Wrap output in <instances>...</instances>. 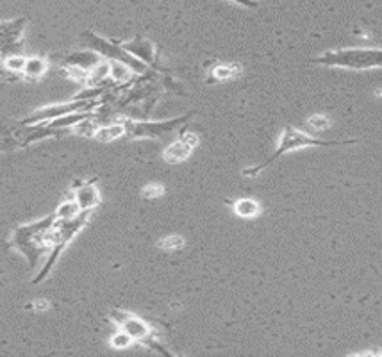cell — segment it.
Masks as SVG:
<instances>
[{
  "instance_id": "25",
  "label": "cell",
  "mask_w": 382,
  "mask_h": 357,
  "mask_svg": "<svg viewBox=\"0 0 382 357\" xmlns=\"http://www.w3.org/2000/svg\"><path fill=\"white\" fill-rule=\"evenodd\" d=\"M165 193V187L161 186V184H147V186L143 187V198H147V200H152V198H157Z\"/></svg>"
},
{
  "instance_id": "24",
  "label": "cell",
  "mask_w": 382,
  "mask_h": 357,
  "mask_svg": "<svg viewBox=\"0 0 382 357\" xmlns=\"http://www.w3.org/2000/svg\"><path fill=\"white\" fill-rule=\"evenodd\" d=\"M184 246V240L181 236H168L165 240L159 241V249L163 250H170V252H174V250H181Z\"/></svg>"
},
{
  "instance_id": "28",
  "label": "cell",
  "mask_w": 382,
  "mask_h": 357,
  "mask_svg": "<svg viewBox=\"0 0 382 357\" xmlns=\"http://www.w3.org/2000/svg\"><path fill=\"white\" fill-rule=\"evenodd\" d=\"M34 309H36V311H47V309H49V302H47V300H43V299L36 300Z\"/></svg>"
},
{
  "instance_id": "7",
  "label": "cell",
  "mask_w": 382,
  "mask_h": 357,
  "mask_svg": "<svg viewBox=\"0 0 382 357\" xmlns=\"http://www.w3.org/2000/svg\"><path fill=\"white\" fill-rule=\"evenodd\" d=\"M193 115L195 113L191 111L188 115L165 122H124L125 134H129L131 138H161V136H165V134L172 133L183 124H186Z\"/></svg>"
},
{
  "instance_id": "2",
  "label": "cell",
  "mask_w": 382,
  "mask_h": 357,
  "mask_svg": "<svg viewBox=\"0 0 382 357\" xmlns=\"http://www.w3.org/2000/svg\"><path fill=\"white\" fill-rule=\"evenodd\" d=\"M357 139H345V141H325V139H318L315 136H309V134L302 133V130L293 129V127H284L282 134H280L279 141H277V147L273 150L270 157H268L265 163L261 165L254 166V168L243 170L245 177H256L258 174H261L262 170L268 168V166L273 163V161L279 159L280 156H284L288 152L300 150V148L307 147H339V145H350V143H356Z\"/></svg>"
},
{
  "instance_id": "11",
  "label": "cell",
  "mask_w": 382,
  "mask_h": 357,
  "mask_svg": "<svg viewBox=\"0 0 382 357\" xmlns=\"http://www.w3.org/2000/svg\"><path fill=\"white\" fill-rule=\"evenodd\" d=\"M125 50L129 54H133L134 58L139 59L145 65H152L154 62V58H156V54H154V45L150 43L148 40H143V38H134L133 41L129 43L122 45Z\"/></svg>"
},
{
  "instance_id": "14",
  "label": "cell",
  "mask_w": 382,
  "mask_h": 357,
  "mask_svg": "<svg viewBox=\"0 0 382 357\" xmlns=\"http://www.w3.org/2000/svg\"><path fill=\"white\" fill-rule=\"evenodd\" d=\"M232 209L240 218H256L261 213V204L256 198H240L232 202Z\"/></svg>"
},
{
  "instance_id": "21",
  "label": "cell",
  "mask_w": 382,
  "mask_h": 357,
  "mask_svg": "<svg viewBox=\"0 0 382 357\" xmlns=\"http://www.w3.org/2000/svg\"><path fill=\"white\" fill-rule=\"evenodd\" d=\"M109 343H111L113 348L124 350V348H129L134 341H133V338L127 334V332H124V330L120 329L118 332H116V334L111 336V341H109Z\"/></svg>"
},
{
  "instance_id": "20",
  "label": "cell",
  "mask_w": 382,
  "mask_h": 357,
  "mask_svg": "<svg viewBox=\"0 0 382 357\" xmlns=\"http://www.w3.org/2000/svg\"><path fill=\"white\" fill-rule=\"evenodd\" d=\"M25 59L20 54H13V56H8V58L2 59V65H4L5 71H11V73H22L23 67H25Z\"/></svg>"
},
{
  "instance_id": "22",
  "label": "cell",
  "mask_w": 382,
  "mask_h": 357,
  "mask_svg": "<svg viewBox=\"0 0 382 357\" xmlns=\"http://www.w3.org/2000/svg\"><path fill=\"white\" fill-rule=\"evenodd\" d=\"M214 80H229L236 76V68L231 67V65H218V67L213 68L211 71Z\"/></svg>"
},
{
  "instance_id": "23",
  "label": "cell",
  "mask_w": 382,
  "mask_h": 357,
  "mask_svg": "<svg viewBox=\"0 0 382 357\" xmlns=\"http://www.w3.org/2000/svg\"><path fill=\"white\" fill-rule=\"evenodd\" d=\"M307 125H309L313 130H327L330 127V120L325 115H313L309 116Z\"/></svg>"
},
{
  "instance_id": "13",
  "label": "cell",
  "mask_w": 382,
  "mask_h": 357,
  "mask_svg": "<svg viewBox=\"0 0 382 357\" xmlns=\"http://www.w3.org/2000/svg\"><path fill=\"white\" fill-rule=\"evenodd\" d=\"M191 152H193V148H191L190 145H186L183 139H177V141L170 143L168 147L165 148V152H163V159H165L166 163L177 165V163L186 161L188 157H190Z\"/></svg>"
},
{
  "instance_id": "16",
  "label": "cell",
  "mask_w": 382,
  "mask_h": 357,
  "mask_svg": "<svg viewBox=\"0 0 382 357\" xmlns=\"http://www.w3.org/2000/svg\"><path fill=\"white\" fill-rule=\"evenodd\" d=\"M47 68H49V62H47V59L34 56V58L25 59V67H23L22 73L25 77H29V79H40L41 76H45Z\"/></svg>"
},
{
  "instance_id": "29",
  "label": "cell",
  "mask_w": 382,
  "mask_h": 357,
  "mask_svg": "<svg viewBox=\"0 0 382 357\" xmlns=\"http://www.w3.org/2000/svg\"><path fill=\"white\" fill-rule=\"evenodd\" d=\"M4 65H2V59H0V73H4Z\"/></svg>"
},
{
  "instance_id": "18",
  "label": "cell",
  "mask_w": 382,
  "mask_h": 357,
  "mask_svg": "<svg viewBox=\"0 0 382 357\" xmlns=\"http://www.w3.org/2000/svg\"><path fill=\"white\" fill-rule=\"evenodd\" d=\"M109 77V62L107 61H100L97 67H93L91 70L88 71V76H86V82L89 86H97L100 84L104 79Z\"/></svg>"
},
{
  "instance_id": "8",
  "label": "cell",
  "mask_w": 382,
  "mask_h": 357,
  "mask_svg": "<svg viewBox=\"0 0 382 357\" xmlns=\"http://www.w3.org/2000/svg\"><path fill=\"white\" fill-rule=\"evenodd\" d=\"M95 106V100L91 98H76V100H70V102H63V104H54V106L41 107L38 111L32 113L29 118L25 120V124H40V122H49L54 118H59V116H67L74 115V113H82L88 111L89 107Z\"/></svg>"
},
{
  "instance_id": "6",
  "label": "cell",
  "mask_w": 382,
  "mask_h": 357,
  "mask_svg": "<svg viewBox=\"0 0 382 357\" xmlns=\"http://www.w3.org/2000/svg\"><path fill=\"white\" fill-rule=\"evenodd\" d=\"M109 318H111L124 332H127V334L133 338V341L145 345V347L152 348V350H156V352L168 354L166 348H161V343L154 338V330H152V327L148 325L145 320L134 316V314H131V312L127 311H120V309H113Z\"/></svg>"
},
{
  "instance_id": "26",
  "label": "cell",
  "mask_w": 382,
  "mask_h": 357,
  "mask_svg": "<svg viewBox=\"0 0 382 357\" xmlns=\"http://www.w3.org/2000/svg\"><path fill=\"white\" fill-rule=\"evenodd\" d=\"M181 139H183V141L186 143V145H190V147L193 148V150H195V147H196V145H199V136H195V134H193V133H184L183 136H181Z\"/></svg>"
},
{
  "instance_id": "19",
  "label": "cell",
  "mask_w": 382,
  "mask_h": 357,
  "mask_svg": "<svg viewBox=\"0 0 382 357\" xmlns=\"http://www.w3.org/2000/svg\"><path fill=\"white\" fill-rule=\"evenodd\" d=\"M109 76H111L113 80H116V82H125V80L133 76V70H131L127 65H122V62L113 61V62H109Z\"/></svg>"
},
{
  "instance_id": "15",
  "label": "cell",
  "mask_w": 382,
  "mask_h": 357,
  "mask_svg": "<svg viewBox=\"0 0 382 357\" xmlns=\"http://www.w3.org/2000/svg\"><path fill=\"white\" fill-rule=\"evenodd\" d=\"M125 134V127L124 124H113V125H107V127H98L95 130L93 138L97 139L98 143H111L115 139L122 138Z\"/></svg>"
},
{
  "instance_id": "17",
  "label": "cell",
  "mask_w": 382,
  "mask_h": 357,
  "mask_svg": "<svg viewBox=\"0 0 382 357\" xmlns=\"http://www.w3.org/2000/svg\"><path fill=\"white\" fill-rule=\"evenodd\" d=\"M80 213L79 205L76 204V200H65L58 205V209L54 211V216L58 222H67V220H74L77 214Z\"/></svg>"
},
{
  "instance_id": "10",
  "label": "cell",
  "mask_w": 382,
  "mask_h": 357,
  "mask_svg": "<svg viewBox=\"0 0 382 357\" xmlns=\"http://www.w3.org/2000/svg\"><path fill=\"white\" fill-rule=\"evenodd\" d=\"M74 200L79 205L80 211H93L100 204V193L93 183H86L76 187Z\"/></svg>"
},
{
  "instance_id": "4",
  "label": "cell",
  "mask_w": 382,
  "mask_h": 357,
  "mask_svg": "<svg viewBox=\"0 0 382 357\" xmlns=\"http://www.w3.org/2000/svg\"><path fill=\"white\" fill-rule=\"evenodd\" d=\"M313 62L324 65V67L333 68H347V70H370V68H379L382 62L381 49H338L329 50L322 54L318 58L313 59Z\"/></svg>"
},
{
  "instance_id": "12",
  "label": "cell",
  "mask_w": 382,
  "mask_h": 357,
  "mask_svg": "<svg viewBox=\"0 0 382 357\" xmlns=\"http://www.w3.org/2000/svg\"><path fill=\"white\" fill-rule=\"evenodd\" d=\"M102 58L95 54L93 50H82V52H71L65 58V65L74 68H79L82 71H89L93 67H97Z\"/></svg>"
},
{
  "instance_id": "3",
  "label": "cell",
  "mask_w": 382,
  "mask_h": 357,
  "mask_svg": "<svg viewBox=\"0 0 382 357\" xmlns=\"http://www.w3.org/2000/svg\"><path fill=\"white\" fill-rule=\"evenodd\" d=\"M91 213H93V211H80L74 220H67V222H58V220H56L52 231H50L49 257H47V263L41 268V272L34 277V281H32L34 284L36 282H41L45 277L49 275L50 270L58 263V259L61 257L63 250L67 249L68 243H70V241L79 234L80 229L85 227L86 223L89 222Z\"/></svg>"
},
{
  "instance_id": "5",
  "label": "cell",
  "mask_w": 382,
  "mask_h": 357,
  "mask_svg": "<svg viewBox=\"0 0 382 357\" xmlns=\"http://www.w3.org/2000/svg\"><path fill=\"white\" fill-rule=\"evenodd\" d=\"M80 38L85 40V43L88 45L89 50H93L95 54H98L100 58L107 59L109 62L115 61L122 62V65H127L133 71H147V65L134 58L133 54L127 52L122 45L106 40V38L95 34V32L91 31H85L80 34Z\"/></svg>"
},
{
  "instance_id": "1",
  "label": "cell",
  "mask_w": 382,
  "mask_h": 357,
  "mask_svg": "<svg viewBox=\"0 0 382 357\" xmlns=\"http://www.w3.org/2000/svg\"><path fill=\"white\" fill-rule=\"evenodd\" d=\"M54 223H56V216L50 214L38 222L14 229L9 245L16 249L27 259L31 268L38 266V261L50 252V231H52Z\"/></svg>"
},
{
  "instance_id": "9",
  "label": "cell",
  "mask_w": 382,
  "mask_h": 357,
  "mask_svg": "<svg viewBox=\"0 0 382 357\" xmlns=\"http://www.w3.org/2000/svg\"><path fill=\"white\" fill-rule=\"evenodd\" d=\"M27 20L23 16L0 22V56L8 58L22 50V36Z\"/></svg>"
},
{
  "instance_id": "27",
  "label": "cell",
  "mask_w": 382,
  "mask_h": 357,
  "mask_svg": "<svg viewBox=\"0 0 382 357\" xmlns=\"http://www.w3.org/2000/svg\"><path fill=\"white\" fill-rule=\"evenodd\" d=\"M229 2L240 4V5H243V8H247V9H256L259 5L256 0H229Z\"/></svg>"
}]
</instances>
